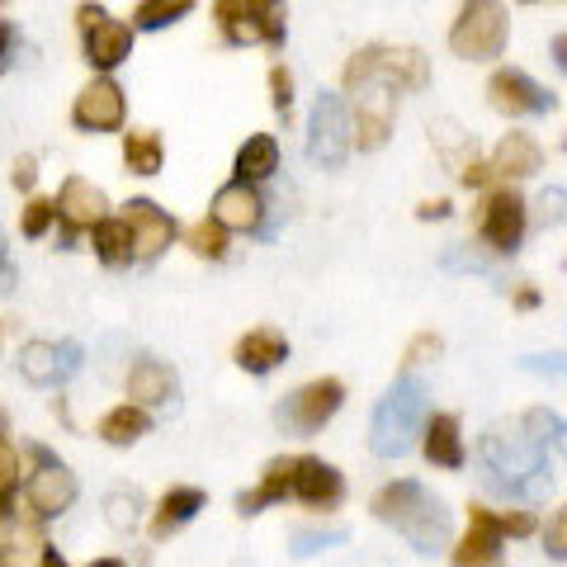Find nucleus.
Returning a JSON list of instances; mask_svg holds the SVG:
<instances>
[{
    "label": "nucleus",
    "instance_id": "28",
    "mask_svg": "<svg viewBox=\"0 0 567 567\" xmlns=\"http://www.w3.org/2000/svg\"><path fill=\"white\" fill-rule=\"evenodd\" d=\"M289 468H293V458H275V464L265 468L260 483H256L251 492L237 496V511H241V516H256V511H265L270 502H279V496H289Z\"/></svg>",
    "mask_w": 567,
    "mask_h": 567
},
{
    "label": "nucleus",
    "instance_id": "32",
    "mask_svg": "<svg viewBox=\"0 0 567 567\" xmlns=\"http://www.w3.org/2000/svg\"><path fill=\"white\" fill-rule=\"evenodd\" d=\"M189 246H194V256H204V260H223L227 256V227L218 218L194 223L189 227Z\"/></svg>",
    "mask_w": 567,
    "mask_h": 567
},
{
    "label": "nucleus",
    "instance_id": "42",
    "mask_svg": "<svg viewBox=\"0 0 567 567\" xmlns=\"http://www.w3.org/2000/svg\"><path fill=\"white\" fill-rule=\"evenodd\" d=\"M496 525H502V535H529V529H535V516H529V511H506V516H496Z\"/></svg>",
    "mask_w": 567,
    "mask_h": 567
},
{
    "label": "nucleus",
    "instance_id": "49",
    "mask_svg": "<svg viewBox=\"0 0 567 567\" xmlns=\"http://www.w3.org/2000/svg\"><path fill=\"white\" fill-rule=\"evenodd\" d=\"M525 6H535V0H525Z\"/></svg>",
    "mask_w": 567,
    "mask_h": 567
},
{
    "label": "nucleus",
    "instance_id": "26",
    "mask_svg": "<svg viewBox=\"0 0 567 567\" xmlns=\"http://www.w3.org/2000/svg\"><path fill=\"white\" fill-rule=\"evenodd\" d=\"M147 431H152V416H147V406H137V402H123V406H114V412L100 416L104 445H137Z\"/></svg>",
    "mask_w": 567,
    "mask_h": 567
},
{
    "label": "nucleus",
    "instance_id": "39",
    "mask_svg": "<svg viewBox=\"0 0 567 567\" xmlns=\"http://www.w3.org/2000/svg\"><path fill=\"white\" fill-rule=\"evenodd\" d=\"M341 539H346V529H322V535H317V529H298L293 554H317L322 544H341Z\"/></svg>",
    "mask_w": 567,
    "mask_h": 567
},
{
    "label": "nucleus",
    "instance_id": "34",
    "mask_svg": "<svg viewBox=\"0 0 567 567\" xmlns=\"http://www.w3.org/2000/svg\"><path fill=\"white\" fill-rule=\"evenodd\" d=\"M14 487H20V458H14V450L0 440V516L10 511V496Z\"/></svg>",
    "mask_w": 567,
    "mask_h": 567
},
{
    "label": "nucleus",
    "instance_id": "5",
    "mask_svg": "<svg viewBox=\"0 0 567 567\" xmlns=\"http://www.w3.org/2000/svg\"><path fill=\"white\" fill-rule=\"evenodd\" d=\"M431 66L416 48H364L346 62V91H360V85H388V91H421Z\"/></svg>",
    "mask_w": 567,
    "mask_h": 567
},
{
    "label": "nucleus",
    "instance_id": "7",
    "mask_svg": "<svg viewBox=\"0 0 567 567\" xmlns=\"http://www.w3.org/2000/svg\"><path fill=\"white\" fill-rule=\"evenodd\" d=\"M346 402V383L341 379H317V383H303L293 398H284L275 406V421L284 425L289 435H312L341 412Z\"/></svg>",
    "mask_w": 567,
    "mask_h": 567
},
{
    "label": "nucleus",
    "instance_id": "2",
    "mask_svg": "<svg viewBox=\"0 0 567 567\" xmlns=\"http://www.w3.org/2000/svg\"><path fill=\"white\" fill-rule=\"evenodd\" d=\"M374 516L383 525H393L398 535L412 539L416 554H440L450 544V511L440 496H431L412 477H398L374 496Z\"/></svg>",
    "mask_w": 567,
    "mask_h": 567
},
{
    "label": "nucleus",
    "instance_id": "4",
    "mask_svg": "<svg viewBox=\"0 0 567 567\" xmlns=\"http://www.w3.org/2000/svg\"><path fill=\"white\" fill-rule=\"evenodd\" d=\"M511 39V20L502 0H464L458 6V20L450 29V52L464 62H492L506 52Z\"/></svg>",
    "mask_w": 567,
    "mask_h": 567
},
{
    "label": "nucleus",
    "instance_id": "6",
    "mask_svg": "<svg viewBox=\"0 0 567 567\" xmlns=\"http://www.w3.org/2000/svg\"><path fill=\"white\" fill-rule=\"evenodd\" d=\"M350 110L341 95H317L312 104V118H308V162L322 166V171H336L346 166L350 156Z\"/></svg>",
    "mask_w": 567,
    "mask_h": 567
},
{
    "label": "nucleus",
    "instance_id": "31",
    "mask_svg": "<svg viewBox=\"0 0 567 567\" xmlns=\"http://www.w3.org/2000/svg\"><path fill=\"white\" fill-rule=\"evenodd\" d=\"M194 6H199V0H137L133 24H137V29H166V24H181Z\"/></svg>",
    "mask_w": 567,
    "mask_h": 567
},
{
    "label": "nucleus",
    "instance_id": "47",
    "mask_svg": "<svg viewBox=\"0 0 567 567\" xmlns=\"http://www.w3.org/2000/svg\"><path fill=\"white\" fill-rule=\"evenodd\" d=\"M6 431H10V421H6V412H0V440H6Z\"/></svg>",
    "mask_w": 567,
    "mask_h": 567
},
{
    "label": "nucleus",
    "instance_id": "45",
    "mask_svg": "<svg viewBox=\"0 0 567 567\" xmlns=\"http://www.w3.org/2000/svg\"><path fill=\"white\" fill-rule=\"evenodd\" d=\"M450 204L445 199H431V204H421V218H445Z\"/></svg>",
    "mask_w": 567,
    "mask_h": 567
},
{
    "label": "nucleus",
    "instance_id": "3",
    "mask_svg": "<svg viewBox=\"0 0 567 567\" xmlns=\"http://www.w3.org/2000/svg\"><path fill=\"white\" fill-rule=\"evenodd\" d=\"M425 416H431V388H425V379L416 374L398 379L374 406V416H369V450L379 458H402L416 445Z\"/></svg>",
    "mask_w": 567,
    "mask_h": 567
},
{
    "label": "nucleus",
    "instance_id": "9",
    "mask_svg": "<svg viewBox=\"0 0 567 567\" xmlns=\"http://www.w3.org/2000/svg\"><path fill=\"white\" fill-rule=\"evenodd\" d=\"M33 454H39V473L24 483V506H29L33 520H58L76 506V496H81L76 473H66V464L48 458L43 450H33Z\"/></svg>",
    "mask_w": 567,
    "mask_h": 567
},
{
    "label": "nucleus",
    "instance_id": "19",
    "mask_svg": "<svg viewBox=\"0 0 567 567\" xmlns=\"http://www.w3.org/2000/svg\"><path fill=\"white\" fill-rule=\"evenodd\" d=\"M502 525H496V511H487V506H473L468 511V535L458 539V548H454V563L458 567H487V563H496L502 558Z\"/></svg>",
    "mask_w": 567,
    "mask_h": 567
},
{
    "label": "nucleus",
    "instance_id": "20",
    "mask_svg": "<svg viewBox=\"0 0 567 567\" xmlns=\"http://www.w3.org/2000/svg\"><path fill=\"white\" fill-rule=\"evenodd\" d=\"M421 450L435 468H464V431H458V416L454 412H435L425 416L421 425Z\"/></svg>",
    "mask_w": 567,
    "mask_h": 567
},
{
    "label": "nucleus",
    "instance_id": "1",
    "mask_svg": "<svg viewBox=\"0 0 567 567\" xmlns=\"http://www.w3.org/2000/svg\"><path fill=\"white\" fill-rule=\"evenodd\" d=\"M477 464H483L487 487L506 496H544L548 483H554V473H548V445H539L520 421L511 431L506 425L487 431L483 445H477Z\"/></svg>",
    "mask_w": 567,
    "mask_h": 567
},
{
    "label": "nucleus",
    "instance_id": "25",
    "mask_svg": "<svg viewBox=\"0 0 567 567\" xmlns=\"http://www.w3.org/2000/svg\"><path fill=\"white\" fill-rule=\"evenodd\" d=\"M213 14H218V29L227 43H265V29H260V14L251 0H213Z\"/></svg>",
    "mask_w": 567,
    "mask_h": 567
},
{
    "label": "nucleus",
    "instance_id": "27",
    "mask_svg": "<svg viewBox=\"0 0 567 567\" xmlns=\"http://www.w3.org/2000/svg\"><path fill=\"white\" fill-rule=\"evenodd\" d=\"M279 171V142L270 133H256V137H246L241 142V152H237V181H270V175Z\"/></svg>",
    "mask_w": 567,
    "mask_h": 567
},
{
    "label": "nucleus",
    "instance_id": "46",
    "mask_svg": "<svg viewBox=\"0 0 567 567\" xmlns=\"http://www.w3.org/2000/svg\"><path fill=\"white\" fill-rule=\"evenodd\" d=\"M516 308H539V289H516Z\"/></svg>",
    "mask_w": 567,
    "mask_h": 567
},
{
    "label": "nucleus",
    "instance_id": "18",
    "mask_svg": "<svg viewBox=\"0 0 567 567\" xmlns=\"http://www.w3.org/2000/svg\"><path fill=\"white\" fill-rule=\"evenodd\" d=\"M52 204H58V218L66 223V237H71V233H91V227L104 218V208H110L104 189L91 185V181H81V175H71Z\"/></svg>",
    "mask_w": 567,
    "mask_h": 567
},
{
    "label": "nucleus",
    "instance_id": "48",
    "mask_svg": "<svg viewBox=\"0 0 567 567\" xmlns=\"http://www.w3.org/2000/svg\"><path fill=\"white\" fill-rule=\"evenodd\" d=\"M0 270H6V241H0Z\"/></svg>",
    "mask_w": 567,
    "mask_h": 567
},
{
    "label": "nucleus",
    "instance_id": "23",
    "mask_svg": "<svg viewBox=\"0 0 567 567\" xmlns=\"http://www.w3.org/2000/svg\"><path fill=\"white\" fill-rule=\"evenodd\" d=\"M487 171L502 175V181H525V175L539 171V142L529 133H506L502 142H496Z\"/></svg>",
    "mask_w": 567,
    "mask_h": 567
},
{
    "label": "nucleus",
    "instance_id": "43",
    "mask_svg": "<svg viewBox=\"0 0 567 567\" xmlns=\"http://www.w3.org/2000/svg\"><path fill=\"white\" fill-rule=\"evenodd\" d=\"M39 162H33V156H20V162H14V185L20 189H33V181H39V171H33Z\"/></svg>",
    "mask_w": 567,
    "mask_h": 567
},
{
    "label": "nucleus",
    "instance_id": "11",
    "mask_svg": "<svg viewBox=\"0 0 567 567\" xmlns=\"http://www.w3.org/2000/svg\"><path fill=\"white\" fill-rule=\"evenodd\" d=\"M123 118H128V100H123V85L110 76H95L71 104V123L81 133H118Z\"/></svg>",
    "mask_w": 567,
    "mask_h": 567
},
{
    "label": "nucleus",
    "instance_id": "17",
    "mask_svg": "<svg viewBox=\"0 0 567 567\" xmlns=\"http://www.w3.org/2000/svg\"><path fill=\"white\" fill-rule=\"evenodd\" d=\"M213 218H218L227 233H256L265 223V199L251 181H233L213 194Z\"/></svg>",
    "mask_w": 567,
    "mask_h": 567
},
{
    "label": "nucleus",
    "instance_id": "14",
    "mask_svg": "<svg viewBox=\"0 0 567 567\" xmlns=\"http://www.w3.org/2000/svg\"><path fill=\"white\" fill-rule=\"evenodd\" d=\"M123 223H128V237H133V260H156L175 241V218L152 199L123 204Z\"/></svg>",
    "mask_w": 567,
    "mask_h": 567
},
{
    "label": "nucleus",
    "instance_id": "22",
    "mask_svg": "<svg viewBox=\"0 0 567 567\" xmlns=\"http://www.w3.org/2000/svg\"><path fill=\"white\" fill-rule=\"evenodd\" d=\"M204 502L208 496L199 492V487H189V483H181V487H171L162 502H156V516H152V539L162 544V539H171V535H181V529L199 516L204 511Z\"/></svg>",
    "mask_w": 567,
    "mask_h": 567
},
{
    "label": "nucleus",
    "instance_id": "13",
    "mask_svg": "<svg viewBox=\"0 0 567 567\" xmlns=\"http://www.w3.org/2000/svg\"><path fill=\"white\" fill-rule=\"evenodd\" d=\"M388 133H393V91L388 85H360L354 91L350 142H360V152H379Z\"/></svg>",
    "mask_w": 567,
    "mask_h": 567
},
{
    "label": "nucleus",
    "instance_id": "40",
    "mask_svg": "<svg viewBox=\"0 0 567 567\" xmlns=\"http://www.w3.org/2000/svg\"><path fill=\"white\" fill-rule=\"evenodd\" d=\"M445 350V341H440L435 331H425V336H416L412 346H406V369H416V364H425V360H435V354Z\"/></svg>",
    "mask_w": 567,
    "mask_h": 567
},
{
    "label": "nucleus",
    "instance_id": "16",
    "mask_svg": "<svg viewBox=\"0 0 567 567\" xmlns=\"http://www.w3.org/2000/svg\"><path fill=\"white\" fill-rule=\"evenodd\" d=\"M76 364H81V346H52V341H29L20 350V374L29 383H39V388H52V383H62L76 374Z\"/></svg>",
    "mask_w": 567,
    "mask_h": 567
},
{
    "label": "nucleus",
    "instance_id": "36",
    "mask_svg": "<svg viewBox=\"0 0 567 567\" xmlns=\"http://www.w3.org/2000/svg\"><path fill=\"white\" fill-rule=\"evenodd\" d=\"M104 511H110V525L114 529H133V520H137V492H110Z\"/></svg>",
    "mask_w": 567,
    "mask_h": 567
},
{
    "label": "nucleus",
    "instance_id": "24",
    "mask_svg": "<svg viewBox=\"0 0 567 567\" xmlns=\"http://www.w3.org/2000/svg\"><path fill=\"white\" fill-rule=\"evenodd\" d=\"M284 360H289V341L270 327L246 331L237 341V364L246 369V374H270V369H279Z\"/></svg>",
    "mask_w": 567,
    "mask_h": 567
},
{
    "label": "nucleus",
    "instance_id": "38",
    "mask_svg": "<svg viewBox=\"0 0 567 567\" xmlns=\"http://www.w3.org/2000/svg\"><path fill=\"white\" fill-rule=\"evenodd\" d=\"M544 548H548V558H554V563L567 558V516H563V511H554V520H548V529H544Z\"/></svg>",
    "mask_w": 567,
    "mask_h": 567
},
{
    "label": "nucleus",
    "instance_id": "35",
    "mask_svg": "<svg viewBox=\"0 0 567 567\" xmlns=\"http://www.w3.org/2000/svg\"><path fill=\"white\" fill-rule=\"evenodd\" d=\"M52 223H58V204H52V199H29L24 223H20V227H24V237H43Z\"/></svg>",
    "mask_w": 567,
    "mask_h": 567
},
{
    "label": "nucleus",
    "instance_id": "37",
    "mask_svg": "<svg viewBox=\"0 0 567 567\" xmlns=\"http://www.w3.org/2000/svg\"><path fill=\"white\" fill-rule=\"evenodd\" d=\"M270 100H275V114L289 118V110H293V76H289V66L270 71Z\"/></svg>",
    "mask_w": 567,
    "mask_h": 567
},
{
    "label": "nucleus",
    "instance_id": "29",
    "mask_svg": "<svg viewBox=\"0 0 567 567\" xmlns=\"http://www.w3.org/2000/svg\"><path fill=\"white\" fill-rule=\"evenodd\" d=\"M91 246H95V256L110 265V270H118V265L133 260V237H128V223L123 218H100L91 227Z\"/></svg>",
    "mask_w": 567,
    "mask_h": 567
},
{
    "label": "nucleus",
    "instance_id": "21",
    "mask_svg": "<svg viewBox=\"0 0 567 567\" xmlns=\"http://www.w3.org/2000/svg\"><path fill=\"white\" fill-rule=\"evenodd\" d=\"M175 393H181V379H175L171 364H162V360H137L128 369V398L137 406H171Z\"/></svg>",
    "mask_w": 567,
    "mask_h": 567
},
{
    "label": "nucleus",
    "instance_id": "44",
    "mask_svg": "<svg viewBox=\"0 0 567 567\" xmlns=\"http://www.w3.org/2000/svg\"><path fill=\"white\" fill-rule=\"evenodd\" d=\"M10 43H14V29L0 20V66H6V58H10Z\"/></svg>",
    "mask_w": 567,
    "mask_h": 567
},
{
    "label": "nucleus",
    "instance_id": "15",
    "mask_svg": "<svg viewBox=\"0 0 567 567\" xmlns=\"http://www.w3.org/2000/svg\"><path fill=\"white\" fill-rule=\"evenodd\" d=\"M289 492L312 511H331L346 502V477L331 464H322V458L303 454V458H293V468H289Z\"/></svg>",
    "mask_w": 567,
    "mask_h": 567
},
{
    "label": "nucleus",
    "instance_id": "8",
    "mask_svg": "<svg viewBox=\"0 0 567 567\" xmlns=\"http://www.w3.org/2000/svg\"><path fill=\"white\" fill-rule=\"evenodd\" d=\"M525 227H529V208L516 189H496L487 194L483 213H477V237H483L487 251L496 256H516L520 241H525Z\"/></svg>",
    "mask_w": 567,
    "mask_h": 567
},
{
    "label": "nucleus",
    "instance_id": "10",
    "mask_svg": "<svg viewBox=\"0 0 567 567\" xmlns=\"http://www.w3.org/2000/svg\"><path fill=\"white\" fill-rule=\"evenodd\" d=\"M76 24H81V39H85V62L95 71H114L133 58V29L123 20H110L100 6H81Z\"/></svg>",
    "mask_w": 567,
    "mask_h": 567
},
{
    "label": "nucleus",
    "instance_id": "41",
    "mask_svg": "<svg viewBox=\"0 0 567 567\" xmlns=\"http://www.w3.org/2000/svg\"><path fill=\"white\" fill-rule=\"evenodd\" d=\"M563 204H567V189L563 185H554V189H544V199H539V223L548 227V223H563Z\"/></svg>",
    "mask_w": 567,
    "mask_h": 567
},
{
    "label": "nucleus",
    "instance_id": "12",
    "mask_svg": "<svg viewBox=\"0 0 567 567\" xmlns=\"http://www.w3.org/2000/svg\"><path fill=\"white\" fill-rule=\"evenodd\" d=\"M487 100H492L496 114H511V118L548 114V110L558 104L539 81H529L525 71H516V66H502V71H496V76L487 81Z\"/></svg>",
    "mask_w": 567,
    "mask_h": 567
},
{
    "label": "nucleus",
    "instance_id": "30",
    "mask_svg": "<svg viewBox=\"0 0 567 567\" xmlns=\"http://www.w3.org/2000/svg\"><path fill=\"white\" fill-rule=\"evenodd\" d=\"M162 162H166V147L152 128L123 137V166H128L133 175H162Z\"/></svg>",
    "mask_w": 567,
    "mask_h": 567
},
{
    "label": "nucleus",
    "instance_id": "33",
    "mask_svg": "<svg viewBox=\"0 0 567 567\" xmlns=\"http://www.w3.org/2000/svg\"><path fill=\"white\" fill-rule=\"evenodd\" d=\"M256 14H260V29H265V43L279 48L284 33H289V24H284V0H251Z\"/></svg>",
    "mask_w": 567,
    "mask_h": 567
}]
</instances>
